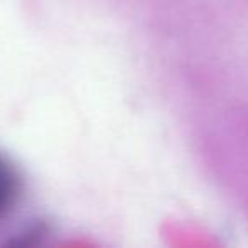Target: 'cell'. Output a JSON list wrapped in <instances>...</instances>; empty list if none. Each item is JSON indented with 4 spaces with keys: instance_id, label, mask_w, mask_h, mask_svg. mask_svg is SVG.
Returning <instances> with one entry per match:
<instances>
[{
    "instance_id": "1",
    "label": "cell",
    "mask_w": 248,
    "mask_h": 248,
    "mask_svg": "<svg viewBox=\"0 0 248 248\" xmlns=\"http://www.w3.org/2000/svg\"><path fill=\"white\" fill-rule=\"evenodd\" d=\"M22 192V182L16 167L0 153V217L14 209Z\"/></svg>"
}]
</instances>
